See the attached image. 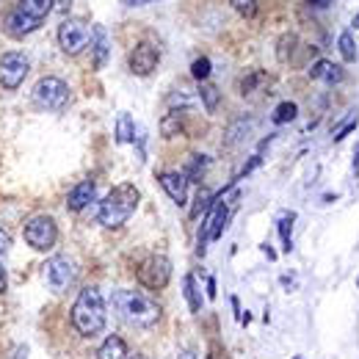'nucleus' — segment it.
I'll list each match as a JSON object with an SVG mask.
<instances>
[{
  "instance_id": "f257e3e1",
  "label": "nucleus",
  "mask_w": 359,
  "mask_h": 359,
  "mask_svg": "<svg viewBox=\"0 0 359 359\" xmlns=\"http://www.w3.org/2000/svg\"><path fill=\"white\" fill-rule=\"evenodd\" d=\"M114 310L119 313L122 320H128L130 326H155L161 318V304L155 299H149L141 290H114L111 299Z\"/></svg>"
},
{
  "instance_id": "f03ea898",
  "label": "nucleus",
  "mask_w": 359,
  "mask_h": 359,
  "mask_svg": "<svg viewBox=\"0 0 359 359\" xmlns=\"http://www.w3.org/2000/svg\"><path fill=\"white\" fill-rule=\"evenodd\" d=\"M138 202H141L138 188L130 185V182H122V185L111 188V191H108V196L100 202L97 219H100V224L102 226L116 229V226H122L130 216H133L135 208H138Z\"/></svg>"
},
{
  "instance_id": "7ed1b4c3",
  "label": "nucleus",
  "mask_w": 359,
  "mask_h": 359,
  "mask_svg": "<svg viewBox=\"0 0 359 359\" xmlns=\"http://www.w3.org/2000/svg\"><path fill=\"white\" fill-rule=\"evenodd\" d=\"M72 326L83 337H97L105 326V302L97 287H83L72 304Z\"/></svg>"
},
{
  "instance_id": "20e7f679",
  "label": "nucleus",
  "mask_w": 359,
  "mask_h": 359,
  "mask_svg": "<svg viewBox=\"0 0 359 359\" xmlns=\"http://www.w3.org/2000/svg\"><path fill=\"white\" fill-rule=\"evenodd\" d=\"M22 235H25V243H28L31 249L47 252V249H53L55 241H58V226H55V222H53L50 216L39 213V216H34V219L25 222Z\"/></svg>"
},
{
  "instance_id": "39448f33",
  "label": "nucleus",
  "mask_w": 359,
  "mask_h": 359,
  "mask_svg": "<svg viewBox=\"0 0 359 359\" xmlns=\"http://www.w3.org/2000/svg\"><path fill=\"white\" fill-rule=\"evenodd\" d=\"M34 102L45 111H61L69 102V86L61 78H42L34 86Z\"/></svg>"
},
{
  "instance_id": "423d86ee",
  "label": "nucleus",
  "mask_w": 359,
  "mask_h": 359,
  "mask_svg": "<svg viewBox=\"0 0 359 359\" xmlns=\"http://www.w3.org/2000/svg\"><path fill=\"white\" fill-rule=\"evenodd\" d=\"M91 42V28L83 20H64L58 25V45L67 55L83 53Z\"/></svg>"
},
{
  "instance_id": "0eeeda50",
  "label": "nucleus",
  "mask_w": 359,
  "mask_h": 359,
  "mask_svg": "<svg viewBox=\"0 0 359 359\" xmlns=\"http://www.w3.org/2000/svg\"><path fill=\"white\" fill-rule=\"evenodd\" d=\"M169 279H172V263H169V257H163V255H152V257H147V260L138 266V282H141L144 287H149V290L166 287Z\"/></svg>"
},
{
  "instance_id": "6e6552de",
  "label": "nucleus",
  "mask_w": 359,
  "mask_h": 359,
  "mask_svg": "<svg viewBox=\"0 0 359 359\" xmlns=\"http://www.w3.org/2000/svg\"><path fill=\"white\" fill-rule=\"evenodd\" d=\"M28 69H31V64H28V58L22 53H3V58H0V83H3V89H20V83L28 75Z\"/></svg>"
},
{
  "instance_id": "1a4fd4ad",
  "label": "nucleus",
  "mask_w": 359,
  "mask_h": 359,
  "mask_svg": "<svg viewBox=\"0 0 359 359\" xmlns=\"http://www.w3.org/2000/svg\"><path fill=\"white\" fill-rule=\"evenodd\" d=\"M45 279L53 293H64V290L72 285V279H75V266H72V260H69V257H61V255L53 257V260H47Z\"/></svg>"
},
{
  "instance_id": "9d476101",
  "label": "nucleus",
  "mask_w": 359,
  "mask_h": 359,
  "mask_svg": "<svg viewBox=\"0 0 359 359\" xmlns=\"http://www.w3.org/2000/svg\"><path fill=\"white\" fill-rule=\"evenodd\" d=\"M158 61H161V53H158V47L149 45V42H141V45H135L130 50V55H128V64H130V72L133 75H149L155 67H158Z\"/></svg>"
},
{
  "instance_id": "9b49d317",
  "label": "nucleus",
  "mask_w": 359,
  "mask_h": 359,
  "mask_svg": "<svg viewBox=\"0 0 359 359\" xmlns=\"http://www.w3.org/2000/svg\"><path fill=\"white\" fill-rule=\"evenodd\" d=\"M158 182L163 185V191L169 194V199H172L175 205L182 208V205L188 202V182H191V180L185 177L182 172H163V175L158 177Z\"/></svg>"
},
{
  "instance_id": "f8f14e48",
  "label": "nucleus",
  "mask_w": 359,
  "mask_h": 359,
  "mask_svg": "<svg viewBox=\"0 0 359 359\" xmlns=\"http://www.w3.org/2000/svg\"><path fill=\"white\" fill-rule=\"evenodd\" d=\"M226 219H229V208L222 205V202H213L210 205L208 224H205V241H219L222 232L226 229Z\"/></svg>"
},
{
  "instance_id": "ddd939ff",
  "label": "nucleus",
  "mask_w": 359,
  "mask_h": 359,
  "mask_svg": "<svg viewBox=\"0 0 359 359\" xmlns=\"http://www.w3.org/2000/svg\"><path fill=\"white\" fill-rule=\"evenodd\" d=\"M39 25H42L39 20H34V17H28V14H22L20 8H14V11L8 14V20H6V31H8L11 36H17V39H22V36H28V34H34V31H36Z\"/></svg>"
},
{
  "instance_id": "4468645a",
  "label": "nucleus",
  "mask_w": 359,
  "mask_h": 359,
  "mask_svg": "<svg viewBox=\"0 0 359 359\" xmlns=\"http://www.w3.org/2000/svg\"><path fill=\"white\" fill-rule=\"evenodd\" d=\"M91 53H94V69H102L108 64V53H111L108 31L102 25H94L91 28Z\"/></svg>"
},
{
  "instance_id": "2eb2a0df",
  "label": "nucleus",
  "mask_w": 359,
  "mask_h": 359,
  "mask_svg": "<svg viewBox=\"0 0 359 359\" xmlns=\"http://www.w3.org/2000/svg\"><path fill=\"white\" fill-rule=\"evenodd\" d=\"M94 191H97L94 180H83V182H78V185L69 191V196H67V208H69L72 213H81L91 199H94Z\"/></svg>"
},
{
  "instance_id": "dca6fc26",
  "label": "nucleus",
  "mask_w": 359,
  "mask_h": 359,
  "mask_svg": "<svg viewBox=\"0 0 359 359\" xmlns=\"http://www.w3.org/2000/svg\"><path fill=\"white\" fill-rule=\"evenodd\" d=\"M310 78H313V81H323V83H340V81L346 78V72H343L340 64L320 58V61H315L313 67H310Z\"/></svg>"
},
{
  "instance_id": "f3484780",
  "label": "nucleus",
  "mask_w": 359,
  "mask_h": 359,
  "mask_svg": "<svg viewBox=\"0 0 359 359\" xmlns=\"http://www.w3.org/2000/svg\"><path fill=\"white\" fill-rule=\"evenodd\" d=\"M97 357L100 359H128V346H125V340H122V337L111 334V337L100 346Z\"/></svg>"
},
{
  "instance_id": "a211bd4d",
  "label": "nucleus",
  "mask_w": 359,
  "mask_h": 359,
  "mask_svg": "<svg viewBox=\"0 0 359 359\" xmlns=\"http://www.w3.org/2000/svg\"><path fill=\"white\" fill-rule=\"evenodd\" d=\"M22 14H28V17H34V20H45L47 14L53 11V0H20V6H17Z\"/></svg>"
},
{
  "instance_id": "6ab92c4d",
  "label": "nucleus",
  "mask_w": 359,
  "mask_h": 359,
  "mask_svg": "<svg viewBox=\"0 0 359 359\" xmlns=\"http://www.w3.org/2000/svg\"><path fill=\"white\" fill-rule=\"evenodd\" d=\"M116 144H130L135 141V125L130 119V114H119L116 116Z\"/></svg>"
},
{
  "instance_id": "aec40b11",
  "label": "nucleus",
  "mask_w": 359,
  "mask_h": 359,
  "mask_svg": "<svg viewBox=\"0 0 359 359\" xmlns=\"http://www.w3.org/2000/svg\"><path fill=\"white\" fill-rule=\"evenodd\" d=\"M182 293H185V299H188L191 313H199V307H202V296H199V290H196V279H194L191 273L182 279Z\"/></svg>"
},
{
  "instance_id": "412c9836",
  "label": "nucleus",
  "mask_w": 359,
  "mask_h": 359,
  "mask_svg": "<svg viewBox=\"0 0 359 359\" xmlns=\"http://www.w3.org/2000/svg\"><path fill=\"white\" fill-rule=\"evenodd\" d=\"M293 213L282 216L279 219V238H282V252H290L293 249Z\"/></svg>"
},
{
  "instance_id": "4be33fe9",
  "label": "nucleus",
  "mask_w": 359,
  "mask_h": 359,
  "mask_svg": "<svg viewBox=\"0 0 359 359\" xmlns=\"http://www.w3.org/2000/svg\"><path fill=\"white\" fill-rule=\"evenodd\" d=\"M296 111H299V108H296V102H279L271 119H273V125H287V122H293V119H296Z\"/></svg>"
},
{
  "instance_id": "5701e85b",
  "label": "nucleus",
  "mask_w": 359,
  "mask_h": 359,
  "mask_svg": "<svg viewBox=\"0 0 359 359\" xmlns=\"http://www.w3.org/2000/svg\"><path fill=\"white\" fill-rule=\"evenodd\" d=\"M180 130H182V114H180V111L166 114V119L161 122V133L166 135V138H172V135H177Z\"/></svg>"
},
{
  "instance_id": "b1692460",
  "label": "nucleus",
  "mask_w": 359,
  "mask_h": 359,
  "mask_svg": "<svg viewBox=\"0 0 359 359\" xmlns=\"http://www.w3.org/2000/svg\"><path fill=\"white\" fill-rule=\"evenodd\" d=\"M199 97H202V102H205V108H208L210 114L219 108V100H222V94H219V89H216V86H210V83H202V86H199Z\"/></svg>"
},
{
  "instance_id": "393cba45",
  "label": "nucleus",
  "mask_w": 359,
  "mask_h": 359,
  "mask_svg": "<svg viewBox=\"0 0 359 359\" xmlns=\"http://www.w3.org/2000/svg\"><path fill=\"white\" fill-rule=\"evenodd\" d=\"M337 47H340V55H343L346 61H357V45H354V36H351L348 31H346V34H340Z\"/></svg>"
},
{
  "instance_id": "a878e982",
  "label": "nucleus",
  "mask_w": 359,
  "mask_h": 359,
  "mask_svg": "<svg viewBox=\"0 0 359 359\" xmlns=\"http://www.w3.org/2000/svg\"><path fill=\"white\" fill-rule=\"evenodd\" d=\"M252 128H255V122H252V119H249V122H246V119L235 122V125L229 128V133H226V135H229V138H226V144H238V141L243 138V133H249Z\"/></svg>"
},
{
  "instance_id": "bb28decb",
  "label": "nucleus",
  "mask_w": 359,
  "mask_h": 359,
  "mask_svg": "<svg viewBox=\"0 0 359 359\" xmlns=\"http://www.w3.org/2000/svg\"><path fill=\"white\" fill-rule=\"evenodd\" d=\"M210 205H213V196H210V191H199V196H196V205L191 208V219H199L205 210H210Z\"/></svg>"
},
{
  "instance_id": "cd10ccee",
  "label": "nucleus",
  "mask_w": 359,
  "mask_h": 359,
  "mask_svg": "<svg viewBox=\"0 0 359 359\" xmlns=\"http://www.w3.org/2000/svg\"><path fill=\"white\" fill-rule=\"evenodd\" d=\"M191 75L196 78V81H208L210 78V58H196L194 64H191Z\"/></svg>"
},
{
  "instance_id": "c85d7f7f",
  "label": "nucleus",
  "mask_w": 359,
  "mask_h": 359,
  "mask_svg": "<svg viewBox=\"0 0 359 359\" xmlns=\"http://www.w3.org/2000/svg\"><path fill=\"white\" fill-rule=\"evenodd\" d=\"M357 125H359L357 114H351V116H348V119H346L340 128H334V130H332V141H343V138L351 133V130H357Z\"/></svg>"
},
{
  "instance_id": "c756f323",
  "label": "nucleus",
  "mask_w": 359,
  "mask_h": 359,
  "mask_svg": "<svg viewBox=\"0 0 359 359\" xmlns=\"http://www.w3.org/2000/svg\"><path fill=\"white\" fill-rule=\"evenodd\" d=\"M229 6H232L241 17H255V14H257V0H229Z\"/></svg>"
},
{
  "instance_id": "7c9ffc66",
  "label": "nucleus",
  "mask_w": 359,
  "mask_h": 359,
  "mask_svg": "<svg viewBox=\"0 0 359 359\" xmlns=\"http://www.w3.org/2000/svg\"><path fill=\"white\" fill-rule=\"evenodd\" d=\"M208 166V161H205V155H191V161H188V169L182 172L185 177H199V172Z\"/></svg>"
},
{
  "instance_id": "2f4dec72",
  "label": "nucleus",
  "mask_w": 359,
  "mask_h": 359,
  "mask_svg": "<svg viewBox=\"0 0 359 359\" xmlns=\"http://www.w3.org/2000/svg\"><path fill=\"white\" fill-rule=\"evenodd\" d=\"M8 246H11V235H8V232H6L3 226H0V255H3V252H6Z\"/></svg>"
},
{
  "instance_id": "473e14b6",
  "label": "nucleus",
  "mask_w": 359,
  "mask_h": 359,
  "mask_svg": "<svg viewBox=\"0 0 359 359\" xmlns=\"http://www.w3.org/2000/svg\"><path fill=\"white\" fill-rule=\"evenodd\" d=\"M125 6H147V3H158V0H122Z\"/></svg>"
},
{
  "instance_id": "72a5a7b5",
  "label": "nucleus",
  "mask_w": 359,
  "mask_h": 359,
  "mask_svg": "<svg viewBox=\"0 0 359 359\" xmlns=\"http://www.w3.org/2000/svg\"><path fill=\"white\" fill-rule=\"evenodd\" d=\"M307 3H310V6H315V8H326L332 0H307Z\"/></svg>"
},
{
  "instance_id": "f704fd0d",
  "label": "nucleus",
  "mask_w": 359,
  "mask_h": 359,
  "mask_svg": "<svg viewBox=\"0 0 359 359\" xmlns=\"http://www.w3.org/2000/svg\"><path fill=\"white\" fill-rule=\"evenodd\" d=\"M208 296H210V299H216V282H213V279L208 282Z\"/></svg>"
},
{
  "instance_id": "c9c22d12",
  "label": "nucleus",
  "mask_w": 359,
  "mask_h": 359,
  "mask_svg": "<svg viewBox=\"0 0 359 359\" xmlns=\"http://www.w3.org/2000/svg\"><path fill=\"white\" fill-rule=\"evenodd\" d=\"M6 290V271H3V266H0V293Z\"/></svg>"
},
{
  "instance_id": "e433bc0d",
  "label": "nucleus",
  "mask_w": 359,
  "mask_h": 359,
  "mask_svg": "<svg viewBox=\"0 0 359 359\" xmlns=\"http://www.w3.org/2000/svg\"><path fill=\"white\" fill-rule=\"evenodd\" d=\"M354 172L359 175V144H357V152H354Z\"/></svg>"
},
{
  "instance_id": "4c0bfd02",
  "label": "nucleus",
  "mask_w": 359,
  "mask_h": 359,
  "mask_svg": "<svg viewBox=\"0 0 359 359\" xmlns=\"http://www.w3.org/2000/svg\"><path fill=\"white\" fill-rule=\"evenodd\" d=\"M177 359H196V357H194V351H182V354H177Z\"/></svg>"
},
{
  "instance_id": "58836bf2",
  "label": "nucleus",
  "mask_w": 359,
  "mask_h": 359,
  "mask_svg": "<svg viewBox=\"0 0 359 359\" xmlns=\"http://www.w3.org/2000/svg\"><path fill=\"white\" fill-rule=\"evenodd\" d=\"M14 357H17V359H25V357H28V351H25V348H17V354H14Z\"/></svg>"
},
{
  "instance_id": "ea45409f",
  "label": "nucleus",
  "mask_w": 359,
  "mask_h": 359,
  "mask_svg": "<svg viewBox=\"0 0 359 359\" xmlns=\"http://www.w3.org/2000/svg\"><path fill=\"white\" fill-rule=\"evenodd\" d=\"M130 359H144V357H130Z\"/></svg>"
}]
</instances>
